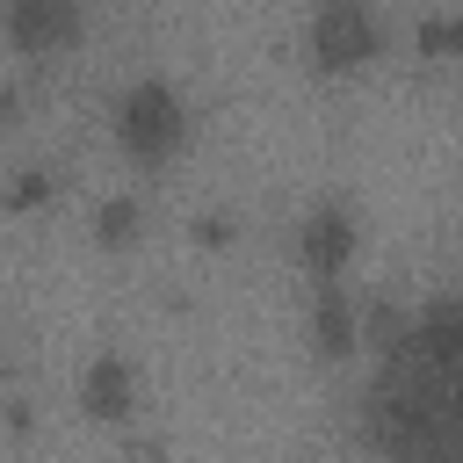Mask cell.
I'll list each match as a JSON object with an SVG mask.
<instances>
[{
  "mask_svg": "<svg viewBox=\"0 0 463 463\" xmlns=\"http://www.w3.org/2000/svg\"><path fill=\"white\" fill-rule=\"evenodd\" d=\"M80 412L94 420V427H123L130 412H137V362L130 354H116V347H101L87 369H80Z\"/></svg>",
  "mask_w": 463,
  "mask_h": 463,
  "instance_id": "5",
  "label": "cell"
},
{
  "mask_svg": "<svg viewBox=\"0 0 463 463\" xmlns=\"http://www.w3.org/2000/svg\"><path fill=\"white\" fill-rule=\"evenodd\" d=\"M137 203L130 195H116V203H101V217H94V232H101V246H137Z\"/></svg>",
  "mask_w": 463,
  "mask_h": 463,
  "instance_id": "8",
  "label": "cell"
},
{
  "mask_svg": "<svg viewBox=\"0 0 463 463\" xmlns=\"http://www.w3.org/2000/svg\"><path fill=\"white\" fill-rule=\"evenodd\" d=\"M354 253H362V217H354L347 203L304 210V224H297V260H304L311 282H347Z\"/></svg>",
  "mask_w": 463,
  "mask_h": 463,
  "instance_id": "4",
  "label": "cell"
},
{
  "mask_svg": "<svg viewBox=\"0 0 463 463\" xmlns=\"http://www.w3.org/2000/svg\"><path fill=\"white\" fill-rule=\"evenodd\" d=\"M188 130H195V109H188V94H181L174 80H159V72H137V80L109 101V137H116V152H123L130 166H166V159H181V152H188Z\"/></svg>",
  "mask_w": 463,
  "mask_h": 463,
  "instance_id": "1",
  "label": "cell"
},
{
  "mask_svg": "<svg viewBox=\"0 0 463 463\" xmlns=\"http://www.w3.org/2000/svg\"><path fill=\"white\" fill-rule=\"evenodd\" d=\"M14 123V87H0V130Z\"/></svg>",
  "mask_w": 463,
  "mask_h": 463,
  "instance_id": "9",
  "label": "cell"
},
{
  "mask_svg": "<svg viewBox=\"0 0 463 463\" xmlns=\"http://www.w3.org/2000/svg\"><path fill=\"white\" fill-rule=\"evenodd\" d=\"M311 347H318L326 362H340V354L362 347V318H354L347 282H311Z\"/></svg>",
  "mask_w": 463,
  "mask_h": 463,
  "instance_id": "6",
  "label": "cell"
},
{
  "mask_svg": "<svg viewBox=\"0 0 463 463\" xmlns=\"http://www.w3.org/2000/svg\"><path fill=\"white\" fill-rule=\"evenodd\" d=\"M87 36V0H0V43L22 65L72 58Z\"/></svg>",
  "mask_w": 463,
  "mask_h": 463,
  "instance_id": "3",
  "label": "cell"
},
{
  "mask_svg": "<svg viewBox=\"0 0 463 463\" xmlns=\"http://www.w3.org/2000/svg\"><path fill=\"white\" fill-rule=\"evenodd\" d=\"M51 195H58V174H51V166H22V174L0 188V210H14V217H22V210H43Z\"/></svg>",
  "mask_w": 463,
  "mask_h": 463,
  "instance_id": "7",
  "label": "cell"
},
{
  "mask_svg": "<svg viewBox=\"0 0 463 463\" xmlns=\"http://www.w3.org/2000/svg\"><path fill=\"white\" fill-rule=\"evenodd\" d=\"M304 58L318 80H354L383 58V14L376 0H318L304 22Z\"/></svg>",
  "mask_w": 463,
  "mask_h": 463,
  "instance_id": "2",
  "label": "cell"
}]
</instances>
